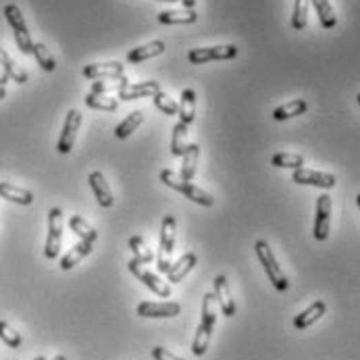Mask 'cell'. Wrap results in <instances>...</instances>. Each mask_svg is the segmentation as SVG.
<instances>
[{"label": "cell", "mask_w": 360, "mask_h": 360, "mask_svg": "<svg viewBox=\"0 0 360 360\" xmlns=\"http://www.w3.org/2000/svg\"><path fill=\"white\" fill-rule=\"evenodd\" d=\"M186 136H188V126L177 121L175 128H173V138H171V152H173V157H183V152L188 148Z\"/></svg>", "instance_id": "cell-32"}, {"label": "cell", "mask_w": 360, "mask_h": 360, "mask_svg": "<svg viewBox=\"0 0 360 360\" xmlns=\"http://www.w3.org/2000/svg\"><path fill=\"white\" fill-rule=\"evenodd\" d=\"M179 121L183 126H192L196 121V92L192 88H186L181 92V100H179Z\"/></svg>", "instance_id": "cell-18"}, {"label": "cell", "mask_w": 360, "mask_h": 360, "mask_svg": "<svg viewBox=\"0 0 360 360\" xmlns=\"http://www.w3.org/2000/svg\"><path fill=\"white\" fill-rule=\"evenodd\" d=\"M128 269H130L148 290H152L157 296H161V298H171V286L165 283L163 279H159L154 273H150V271L144 267V263H140L138 259H132V261H128Z\"/></svg>", "instance_id": "cell-6"}, {"label": "cell", "mask_w": 360, "mask_h": 360, "mask_svg": "<svg viewBox=\"0 0 360 360\" xmlns=\"http://www.w3.org/2000/svg\"><path fill=\"white\" fill-rule=\"evenodd\" d=\"M208 343H210V333L204 331V329L198 325L196 335H194V341H192V354H194V356H202V354L208 350Z\"/></svg>", "instance_id": "cell-39"}, {"label": "cell", "mask_w": 360, "mask_h": 360, "mask_svg": "<svg viewBox=\"0 0 360 360\" xmlns=\"http://www.w3.org/2000/svg\"><path fill=\"white\" fill-rule=\"evenodd\" d=\"M142 121H144V112L142 110H134V112H130L121 123L117 126V130H114V136L119 138V140H126V138H130L140 126H142Z\"/></svg>", "instance_id": "cell-25"}, {"label": "cell", "mask_w": 360, "mask_h": 360, "mask_svg": "<svg viewBox=\"0 0 360 360\" xmlns=\"http://www.w3.org/2000/svg\"><path fill=\"white\" fill-rule=\"evenodd\" d=\"M308 7L310 0H294V15H292V28L294 30H304L308 23Z\"/></svg>", "instance_id": "cell-33"}, {"label": "cell", "mask_w": 360, "mask_h": 360, "mask_svg": "<svg viewBox=\"0 0 360 360\" xmlns=\"http://www.w3.org/2000/svg\"><path fill=\"white\" fill-rule=\"evenodd\" d=\"M130 250L134 252V259H138L140 263H152L154 261V254L152 250L146 246V242L140 237V235H134L130 239Z\"/></svg>", "instance_id": "cell-34"}, {"label": "cell", "mask_w": 360, "mask_h": 360, "mask_svg": "<svg viewBox=\"0 0 360 360\" xmlns=\"http://www.w3.org/2000/svg\"><path fill=\"white\" fill-rule=\"evenodd\" d=\"M130 86V79L126 75L119 77H108V79H94L92 92L94 94H110V92H121L123 88Z\"/></svg>", "instance_id": "cell-27"}, {"label": "cell", "mask_w": 360, "mask_h": 360, "mask_svg": "<svg viewBox=\"0 0 360 360\" xmlns=\"http://www.w3.org/2000/svg\"><path fill=\"white\" fill-rule=\"evenodd\" d=\"M254 250H257V257H259V261H261V265H263L269 281L273 283V288L277 292H286L290 288V281H288L286 273L281 271V267L277 265V259H275L271 246L265 242V239H259V242L254 244Z\"/></svg>", "instance_id": "cell-2"}, {"label": "cell", "mask_w": 360, "mask_h": 360, "mask_svg": "<svg viewBox=\"0 0 360 360\" xmlns=\"http://www.w3.org/2000/svg\"><path fill=\"white\" fill-rule=\"evenodd\" d=\"M183 165H181V177L186 181H192L198 171V159H200V146L198 144H188L183 152Z\"/></svg>", "instance_id": "cell-23"}, {"label": "cell", "mask_w": 360, "mask_h": 360, "mask_svg": "<svg viewBox=\"0 0 360 360\" xmlns=\"http://www.w3.org/2000/svg\"><path fill=\"white\" fill-rule=\"evenodd\" d=\"M329 227H331V198L323 194L317 198V217L312 227V235L317 242H325L329 237Z\"/></svg>", "instance_id": "cell-9"}, {"label": "cell", "mask_w": 360, "mask_h": 360, "mask_svg": "<svg viewBox=\"0 0 360 360\" xmlns=\"http://www.w3.org/2000/svg\"><path fill=\"white\" fill-rule=\"evenodd\" d=\"M237 57V46L225 44V46H208V48H194L190 50L188 59L192 65H204L208 61H229Z\"/></svg>", "instance_id": "cell-7"}, {"label": "cell", "mask_w": 360, "mask_h": 360, "mask_svg": "<svg viewBox=\"0 0 360 360\" xmlns=\"http://www.w3.org/2000/svg\"><path fill=\"white\" fill-rule=\"evenodd\" d=\"M154 106L165 114H177V110H179V104L169 94H165L163 90L154 94Z\"/></svg>", "instance_id": "cell-37"}, {"label": "cell", "mask_w": 360, "mask_h": 360, "mask_svg": "<svg viewBox=\"0 0 360 360\" xmlns=\"http://www.w3.org/2000/svg\"><path fill=\"white\" fill-rule=\"evenodd\" d=\"M0 198H5L9 202H15V204H21V206H30L34 202V194L30 190L13 186L9 181H0Z\"/></svg>", "instance_id": "cell-16"}, {"label": "cell", "mask_w": 360, "mask_h": 360, "mask_svg": "<svg viewBox=\"0 0 360 360\" xmlns=\"http://www.w3.org/2000/svg\"><path fill=\"white\" fill-rule=\"evenodd\" d=\"M273 167L279 169H300L304 165V157L302 154H290V152H279L271 159Z\"/></svg>", "instance_id": "cell-35"}, {"label": "cell", "mask_w": 360, "mask_h": 360, "mask_svg": "<svg viewBox=\"0 0 360 360\" xmlns=\"http://www.w3.org/2000/svg\"><path fill=\"white\" fill-rule=\"evenodd\" d=\"M81 128V112L77 108H71L67 112V119L63 123V132H61V138L57 142V150L61 154H69L73 144H75V138H77V132Z\"/></svg>", "instance_id": "cell-8"}, {"label": "cell", "mask_w": 360, "mask_h": 360, "mask_svg": "<svg viewBox=\"0 0 360 360\" xmlns=\"http://www.w3.org/2000/svg\"><path fill=\"white\" fill-rule=\"evenodd\" d=\"M92 248H94L92 244L81 242V239H79V242H77V244H75V246H73V248H71V250L61 259V269H63V271H71L75 265H79V263H81L90 252H92Z\"/></svg>", "instance_id": "cell-22"}, {"label": "cell", "mask_w": 360, "mask_h": 360, "mask_svg": "<svg viewBox=\"0 0 360 360\" xmlns=\"http://www.w3.org/2000/svg\"><path fill=\"white\" fill-rule=\"evenodd\" d=\"M196 3H198V0H181V5H183L186 9H194Z\"/></svg>", "instance_id": "cell-42"}, {"label": "cell", "mask_w": 360, "mask_h": 360, "mask_svg": "<svg viewBox=\"0 0 360 360\" xmlns=\"http://www.w3.org/2000/svg\"><path fill=\"white\" fill-rule=\"evenodd\" d=\"M123 75V65L119 61L110 63H92L83 67V77L88 79H108V77H119Z\"/></svg>", "instance_id": "cell-12"}, {"label": "cell", "mask_w": 360, "mask_h": 360, "mask_svg": "<svg viewBox=\"0 0 360 360\" xmlns=\"http://www.w3.org/2000/svg\"><path fill=\"white\" fill-rule=\"evenodd\" d=\"M163 3H177V0H163Z\"/></svg>", "instance_id": "cell-45"}, {"label": "cell", "mask_w": 360, "mask_h": 360, "mask_svg": "<svg viewBox=\"0 0 360 360\" xmlns=\"http://www.w3.org/2000/svg\"><path fill=\"white\" fill-rule=\"evenodd\" d=\"M86 106H88V108H94V110L112 112V110H117L119 100L112 98V96H106V94H94V92H90V94L86 96Z\"/></svg>", "instance_id": "cell-30"}, {"label": "cell", "mask_w": 360, "mask_h": 360, "mask_svg": "<svg viewBox=\"0 0 360 360\" xmlns=\"http://www.w3.org/2000/svg\"><path fill=\"white\" fill-rule=\"evenodd\" d=\"M196 263H198V257H196V254H192V252L183 254V257H181L177 263H173L171 269L167 271L169 281H171V283H179V281H183V279L190 275V271L196 267Z\"/></svg>", "instance_id": "cell-17"}, {"label": "cell", "mask_w": 360, "mask_h": 360, "mask_svg": "<svg viewBox=\"0 0 360 360\" xmlns=\"http://www.w3.org/2000/svg\"><path fill=\"white\" fill-rule=\"evenodd\" d=\"M327 312V304L323 302V300H317L314 304H310L304 312H300L296 319H294V327L296 329H308L310 325H314L323 314Z\"/></svg>", "instance_id": "cell-19"}, {"label": "cell", "mask_w": 360, "mask_h": 360, "mask_svg": "<svg viewBox=\"0 0 360 360\" xmlns=\"http://www.w3.org/2000/svg\"><path fill=\"white\" fill-rule=\"evenodd\" d=\"M52 360H67V356H63V354H59V356H54Z\"/></svg>", "instance_id": "cell-44"}, {"label": "cell", "mask_w": 360, "mask_h": 360, "mask_svg": "<svg viewBox=\"0 0 360 360\" xmlns=\"http://www.w3.org/2000/svg\"><path fill=\"white\" fill-rule=\"evenodd\" d=\"M69 227H71V231L81 239V242H88V244L94 246V242L98 239V231H96L94 227H90L88 221L81 219V217H77V214H73V217L69 219Z\"/></svg>", "instance_id": "cell-26"}, {"label": "cell", "mask_w": 360, "mask_h": 360, "mask_svg": "<svg viewBox=\"0 0 360 360\" xmlns=\"http://www.w3.org/2000/svg\"><path fill=\"white\" fill-rule=\"evenodd\" d=\"M34 360H46L44 356H38V358H34Z\"/></svg>", "instance_id": "cell-46"}, {"label": "cell", "mask_w": 360, "mask_h": 360, "mask_svg": "<svg viewBox=\"0 0 360 360\" xmlns=\"http://www.w3.org/2000/svg\"><path fill=\"white\" fill-rule=\"evenodd\" d=\"M163 52H165V42L154 40V42H148L144 46H138L132 52H128V63H142V61L154 59V57H159Z\"/></svg>", "instance_id": "cell-21"}, {"label": "cell", "mask_w": 360, "mask_h": 360, "mask_svg": "<svg viewBox=\"0 0 360 360\" xmlns=\"http://www.w3.org/2000/svg\"><path fill=\"white\" fill-rule=\"evenodd\" d=\"M356 100H358V104H360V94H358V96H356Z\"/></svg>", "instance_id": "cell-48"}, {"label": "cell", "mask_w": 360, "mask_h": 360, "mask_svg": "<svg viewBox=\"0 0 360 360\" xmlns=\"http://www.w3.org/2000/svg\"><path fill=\"white\" fill-rule=\"evenodd\" d=\"M159 179L165 183V186H169V188H173V190H177V192H181L188 200H192V202H196V204H200V206H206V208H210L212 204H214V198L208 194V192H204L202 188H198V186H194L192 181H186L181 175H177L175 171H171V169H163L161 171V175H159Z\"/></svg>", "instance_id": "cell-1"}, {"label": "cell", "mask_w": 360, "mask_h": 360, "mask_svg": "<svg viewBox=\"0 0 360 360\" xmlns=\"http://www.w3.org/2000/svg\"><path fill=\"white\" fill-rule=\"evenodd\" d=\"M198 21L196 9H183V11H163L159 13V23L163 26H190Z\"/></svg>", "instance_id": "cell-20"}, {"label": "cell", "mask_w": 360, "mask_h": 360, "mask_svg": "<svg viewBox=\"0 0 360 360\" xmlns=\"http://www.w3.org/2000/svg\"><path fill=\"white\" fill-rule=\"evenodd\" d=\"M175 233H177V221L173 214H167L163 219V225H161V237H159V265L157 269L161 273H167L173 265L171 261V254H173V248H175Z\"/></svg>", "instance_id": "cell-3"}, {"label": "cell", "mask_w": 360, "mask_h": 360, "mask_svg": "<svg viewBox=\"0 0 360 360\" xmlns=\"http://www.w3.org/2000/svg\"><path fill=\"white\" fill-rule=\"evenodd\" d=\"M292 181L300 183V186H314V188H323V190H329L333 188L337 181H335V175L331 173H321V171H312V169H294V175H292Z\"/></svg>", "instance_id": "cell-10"}, {"label": "cell", "mask_w": 360, "mask_h": 360, "mask_svg": "<svg viewBox=\"0 0 360 360\" xmlns=\"http://www.w3.org/2000/svg\"><path fill=\"white\" fill-rule=\"evenodd\" d=\"M0 339H3L9 348H19V346L23 343L19 331H15V329H13L9 323H5V321H0Z\"/></svg>", "instance_id": "cell-38"}, {"label": "cell", "mask_w": 360, "mask_h": 360, "mask_svg": "<svg viewBox=\"0 0 360 360\" xmlns=\"http://www.w3.org/2000/svg\"><path fill=\"white\" fill-rule=\"evenodd\" d=\"M32 54L36 57V61H38V65L44 69V71H54L57 69V61H54V57L48 52V48L42 44V42H36L34 44V50H32Z\"/></svg>", "instance_id": "cell-36"}, {"label": "cell", "mask_w": 360, "mask_h": 360, "mask_svg": "<svg viewBox=\"0 0 360 360\" xmlns=\"http://www.w3.org/2000/svg\"><path fill=\"white\" fill-rule=\"evenodd\" d=\"M152 358L154 360H186V358H179L177 354L169 352L167 348H161V346L152 348Z\"/></svg>", "instance_id": "cell-40"}, {"label": "cell", "mask_w": 360, "mask_h": 360, "mask_svg": "<svg viewBox=\"0 0 360 360\" xmlns=\"http://www.w3.org/2000/svg\"><path fill=\"white\" fill-rule=\"evenodd\" d=\"M306 110H308V102L302 100V98H296V100H292V102H286V104L277 106V108L273 110V119H275V121H286V119L304 114Z\"/></svg>", "instance_id": "cell-24"}, {"label": "cell", "mask_w": 360, "mask_h": 360, "mask_svg": "<svg viewBox=\"0 0 360 360\" xmlns=\"http://www.w3.org/2000/svg\"><path fill=\"white\" fill-rule=\"evenodd\" d=\"M7 81H9V75H7V73H5L3 69H0V86L5 88V86H7Z\"/></svg>", "instance_id": "cell-41"}, {"label": "cell", "mask_w": 360, "mask_h": 360, "mask_svg": "<svg viewBox=\"0 0 360 360\" xmlns=\"http://www.w3.org/2000/svg\"><path fill=\"white\" fill-rule=\"evenodd\" d=\"M312 7L317 9L319 21L325 30H333L337 26V17L333 13V7L329 5V0H310Z\"/></svg>", "instance_id": "cell-31"}, {"label": "cell", "mask_w": 360, "mask_h": 360, "mask_svg": "<svg viewBox=\"0 0 360 360\" xmlns=\"http://www.w3.org/2000/svg\"><path fill=\"white\" fill-rule=\"evenodd\" d=\"M214 321H217V298L214 294H204V300H202V321H200V327L208 333H212L214 329Z\"/></svg>", "instance_id": "cell-28"}, {"label": "cell", "mask_w": 360, "mask_h": 360, "mask_svg": "<svg viewBox=\"0 0 360 360\" xmlns=\"http://www.w3.org/2000/svg\"><path fill=\"white\" fill-rule=\"evenodd\" d=\"M5 96H7V90H5L3 86H0V100H3Z\"/></svg>", "instance_id": "cell-43"}, {"label": "cell", "mask_w": 360, "mask_h": 360, "mask_svg": "<svg viewBox=\"0 0 360 360\" xmlns=\"http://www.w3.org/2000/svg\"><path fill=\"white\" fill-rule=\"evenodd\" d=\"M88 181H90V188H92V192H94L98 204L104 206V208H110V206L114 204V198H112L110 186L106 183L104 175H102L100 171H94V173H90Z\"/></svg>", "instance_id": "cell-14"}, {"label": "cell", "mask_w": 360, "mask_h": 360, "mask_svg": "<svg viewBox=\"0 0 360 360\" xmlns=\"http://www.w3.org/2000/svg\"><path fill=\"white\" fill-rule=\"evenodd\" d=\"M157 92H161V83L159 81H140V83H130L128 88H123L121 92H119V98L130 102V100L154 96Z\"/></svg>", "instance_id": "cell-15"}, {"label": "cell", "mask_w": 360, "mask_h": 360, "mask_svg": "<svg viewBox=\"0 0 360 360\" xmlns=\"http://www.w3.org/2000/svg\"><path fill=\"white\" fill-rule=\"evenodd\" d=\"M5 17L13 30V36H15V42H17V48L23 52V54H32L34 50V42H32V36H30V30L26 26V19H23V13L17 5H7L5 7Z\"/></svg>", "instance_id": "cell-4"}, {"label": "cell", "mask_w": 360, "mask_h": 360, "mask_svg": "<svg viewBox=\"0 0 360 360\" xmlns=\"http://www.w3.org/2000/svg\"><path fill=\"white\" fill-rule=\"evenodd\" d=\"M61 244H63V210L54 206L48 212V235H46L44 257L48 261H54L61 254Z\"/></svg>", "instance_id": "cell-5"}, {"label": "cell", "mask_w": 360, "mask_h": 360, "mask_svg": "<svg viewBox=\"0 0 360 360\" xmlns=\"http://www.w3.org/2000/svg\"><path fill=\"white\" fill-rule=\"evenodd\" d=\"M0 69H3L13 81H17V83H26L28 81V71L26 69H21L3 48H0Z\"/></svg>", "instance_id": "cell-29"}, {"label": "cell", "mask_w": 360, "mask_h": 360, "mask_svg": "<svg viewBox=\"0 0 360 360\" xmlns=\"http://www.w3.org/2000/svg\"><path fill=\"white\" fill-rule=\"evenodd\" d=\"M181 312L177 302H142L138 304V314L144 319H171Z\"/></svg>", "instance_id": "cell-11"}, {"label": "cell", "mask_w": 360, "mask_h": 360, "mask_svg": "<svg viewBox=\"0 0 360 360\" xmlns=\"http://www.w3.org/2000/svg\"><path fill=\"white\" fill-rule=\"evenodd\" d=\"M214 298H217V304L221 306V312L225 317H235V302L231 298V290H229V283H227V277L225 275H219L214 277Z\"/></svg>", "instance_id": "cell-13"}, {"label": "cell", "mask_w": 360, "mask_h": 360, "mask_svg": "<svg viewBox=\"0 0 360 360\" xmlns=\"http://www.w3.org/2000/svg\"><path fill=\"white\" fill-rule=\"evenodd\" d=\"M356 202H358V208H360V194H358V198H356Z\"/></svg>", "instance_id": "cell-47"}]
</instances>
